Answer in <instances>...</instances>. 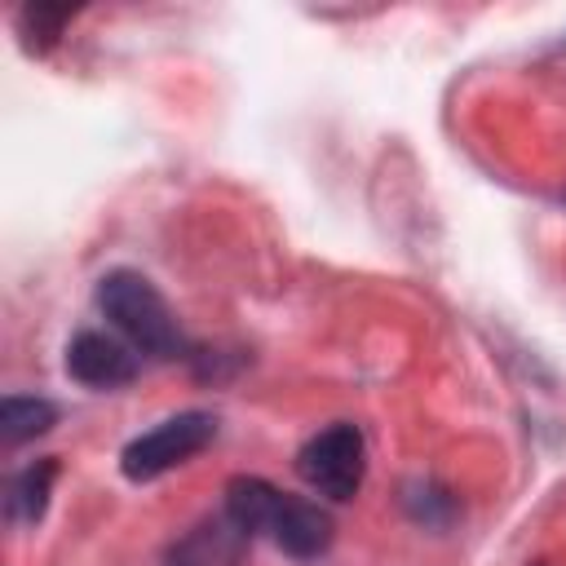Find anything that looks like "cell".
<instances>
[{
  "label": "cell",
  "instance_id": "1",
  "mask_svg": "<svg viewBox=\"0 0 566 566\" xmlns=\"http://www.w3.org/2000/svg\"><path fill=\"white\" fill-rule=\"evenodd\" d=\"M97 310L111 318V327L146 358H181L186 336L177 327V314L159 296V287L137 270H111L97 279Z\"/></svg>",
  "mask_w": 566,
  "mask_h": 566
},
{
  "label": "cell",
  "instance_id": "2",
  "mask_svg": "<svg viewBox=\"0 0 566 566\" xmlns=\"http://www.w3.org/2000/svg\"><path fill=\"white\" fill-rule=\"evenodd\" d=\"M212 438H217V416L212 411H181V416H168L164 424H155L150 433L133 438L119 451V469H124L128 482H155L168 469L199 455Z\"/></svg>",
  "mask_w": 566,
  "mask_h": 566
},
{
  "label": "cell",
  "instance_id": "3",
  "mask_svg": "<svg viewBox=\"0 0 566 566\" xmlns=\"http://www.w3.org/2000/svg\"><path fill=\"white\" fill-rule=\"evenodd\" d=\"M363 469H367V451H363V433L358 424H327L318 429L301 451H296V473L310 491H318L323 500H354L363 486Z\"/></svg>",
  "mask_w": 566,
  "mask_h": 566
},
{
  "label": "cell",
  "instance_id": "4",
  "mask_svg": "<svg viewBox=\"0 0 566 566\" xmlns=\"http://www.w3.org/2000/svg\"><path fill=\"white\" fill-rule=\"evenodd\" d=\"M332 531H336V526H332L327 509H318L314 500L287 495V491H279V500H274V509H270V522H265V535H270L287 557H296V562H310V557L327 553Z\"/></svg>",
  "mask_w": 566,
  "mask_h": 566
},
{
  "label": "cell",
  "instance_id": "5",
  "mask_svg": "<svg viewBox=\"0 0 566 566\" xmlns=\"http://www.w3.org/2000/svg\"><path fill=\"white\" fill-rule=\"evenodd\" d=\"M66 371L88 389H119L137 376V354L106 332H75L66 345Z\"/></svg>",
  "mask_w": 566,
  "mask_h": 566
},
{
  "label": "cell",
  "instance_id": "6",
  "mask_svg": "<svg viewBox=\"0 0 566 566\" xmlns=\"http://www.w3.org/2000/svg\"><path fill=\"white\" fill-rule=\"evenodd\" d=\"M248 531H239L226 513L203 517L199 526H190L181 539L168 544V566H243L248 557Z\"/></svg>",
  "mask_w": 566,
  "mask_h": 566
},
{
  "label": "cell",
  "instance_id": "7",
  "mask_svg": "<svg viewBox=\"0 0 566 566\" xmlns=\"http://www.w3.org/2000/svg\"><path fill=\"white\" fill-rule=\"evenodd\" d=\"M53 478H57V460L44 455L35 464H27L22 473L9 478V491H4V513L9 522H40L44 517V504H49V491H53Z\"/></svg>",
  "mask_w": 566,
  "mask_h": 566
},
{
  "label": "cell",
  "instance_id": "8",
  "mask_svg": "<svg viewBox=\"0 0 566 566\" xmlns=\"http://www.w3.org/2000/svg\"><path fill=\"white\" fill-rule=\"evenodd\" d=\"M53 424H57V407H53L49 398L9 394V398L0 402V442H4V451L22 447V442H31V438H40V433H49Z\"/></svg>",
  "mask_w": 566,
  "mask_h": 566
},
{
  "label": "cell",
  "instance_id": "9",
  "mask_svg": "<svg viewBox=\"0 0 566 566\" xmlns=\"http://www.w3.org/2000/svg\"><path fill=\"white\" fill-rule=\"evenodd\" d=\"M66 22H71V9H53V4H27V9L18 13V31H22V35H40L35 49H49V44L62 35Z\"/></svg>",
  "mask_w": 566,
  "mask_h": 566
}]
</instances>
